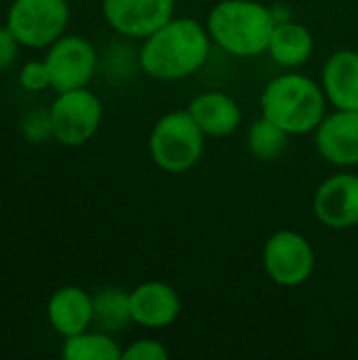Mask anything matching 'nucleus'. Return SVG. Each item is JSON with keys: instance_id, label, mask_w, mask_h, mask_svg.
Returning a JSON list of instances; mask_svg holds the SVG:
<instances>
[{"instance_id": "1", "label": "nucleus", "mask_w": 358, "mask_h": 360, "mask_svg": "<svg viewBox=\"0 0 358 360\" xmlns=\"http://www.w3.org/2000/svg\"><path fill=\"white\" fill-rule=\"evenodd\" d=\"M211 49V36L196 19H171L143 38L141 70L156 80H181L198 72Z\"/></svg>"}, {"instance_id": "2", "label": "nucleus", "mask_w": 358, "mask_h": 360, "mask_svg": "<svg viewBox=\"0 0 358 360\" xmlns=\"http://www.w3.org/2000/svg\"><path fill=\"white\" fill-rule=\"evenodd\" d=\"M274 13L255 0H222L207 19L211 40L234 57H255L268 51Z\"/></svg>"}, {"instance_id": "3", "label": "nucleus", "mask_w": 358, "mask_h": 360, "mask_svg": "<svg viewBox=\"0 0 358 360\" xmlns=\"http://www.w3.org/2000/svg\"><path fill=\"white\" fill-rule=\"evenodd\" d=\"M325 91L308 76L283 74L272 78L262 93V116L289 135L317 131L325 118Z\"/></svg>"}, {"instance_id": "4", "label": "nucleus", "mask_w": 358, "mask_h": 360, "mask_svg": "<svg viewBox=\"0 0 358 360\" xmlns=\"http://www.w3.org/2000/svg\"><path fill=\"white\" fill-rule=\"evenodd\" d=\"M150 156L167 173L192 169L205 152V133L188 110L165 114L150 133Z\"/></svg>"}, {"instance_id": "5", "label": "nucleus", "mask_w": 358, "mask_h": 360, "mask_svg": "<svg viewBox=\"0 0 358 360\" xmlns=\"http://www.w3.org/2000/svg\"><path fill=\"white\" fill-rule=\"evenodd\" d=\"M68 21V0H13L6 13V27L27 49L51 46L61 38Z\"/></svg>"}, {"instance_id": "6", "label": "nucleus", "mask_w": 358, "mask_h": 360, "mask_svg": "<svg viewBox=\"0 0 358 360\" xmlns=\"http://www.w3.org/2000/svg\"><path fill=\"white\" fill-rule=\"evenodd\" d=\"M53 137L68 148H78L87 143L99 129L103 108L95 93L82 89L57 93L51 110Z\"/></svg>"}, {"instance_id": "7", "label": "nucleus", "mask_w": 358, "mask_h": 360, "mask_svg": "<svg viewBox=\"0 0 358 360\" xmlns=\"http://www.w3.org/2000/svg\"><path fill=\"white\" fill-rule=\"evenodd\" d=\"M264 270L281 287L304 285L314 270V251L308 238L298 232L281 230L264 245Z\"/></svg>"}, {"instance_id": "8", "label": "nucleus", "mask_w": 358, "mask_h": 360, "mask_svg": "<svg viewBox=\"0 0 358 360\" xmlns=\"http://www.w3.org/2000/svg\"><path fill=\"white\" fill-rule=\"evenodd\" d=\"M44 63L51 76V89L65 93L89 84L97 68V53L87 38L61 36L49 46Z\"/></svg>"}, {"instance_id": "9", "label": "nucleus", "mask_w": 358, "mask_h": 360, "mask_svg": "<svg viewBox=\"0 0 358 360\" xmlns=\"http://www.w3.org/2000/svg\"><path fill=\"white\" fill-rule=\"evenodd\" d=\"M175 0H103L101 13L112 30L129 38H148L173 19Z\"/></svg>"}, {"instance_id": "10", "label": "nucleus", "mask_w": 358, "mask_h": 360, "mask_svg": "<svg viewBox=\"0 0 358 360\" xmlns=\"http://www.w3.org/2000/svg\"><path fill=\"white\" fill-rule=\"evenodd\" d=\"M314 215L331 230L358 226V175L342 173L325 179L314 194Z\"/></svg>"}, {"instance_id": "11", "label": "nucleus", "mask_w": 358, "mask_h": 360, "mask_svg": "<svg viewBox=\"0 0 358 360\" xmlns=\"http://www.w3.org/2000/svg\"><path fill=\"white\" fill-rule=\"evenodd\" d=\"M319 154L338 167L358 165V110H338L317 129Z\"/></svg>"}, {"instance_id": "12", "label": "nucleus", "mask_w": 358, "mask_h": 360, "mask_svg": "<svg viewBox=\"0 0 358 360\" xmlns=\"http://www.w3.org/2000/svg\"><path fill=\"white\" fill-rule=\"evenodd\" d=\"M181 312V300L177 291L160 281H150L131 291L133 323L150 329H162L177 321Z\"/></svg>"}, {"instance_id": "13", "label": "nucleus", "mask_w": 358, "mask_h": 360, "mask_svg": "<svg viewBox=\"0 0 358 360\" xmlns=\"http://www.w3.org/2000/svg\"><path fill=\"white\" fill-rule=\"evenodd\" d=\"M46 319L61 338L78 335L93 323V295L72 285L57 289L46 304Z\"/></svg>"}, {"instance_id": "14", "label": "nucleus", "mask_w": 358, "mask_h": 360, "mask_svg": "<svg viewBox=\"0 0 358 360\" xmlns=\"http://www.w3.org/2000/svg\"><path fill=\"white\" fill-rule=\"evenodd\" d=\"M323 91L338 110H358V53L335 51L323 68Z\"/></svg>"}, {"instance_id": "15", "label": "nucleus", "mask_w": 358, "mask_h": 360, "mask_svg": "<svg viewBox=\"0 0 358 360\" xmlns=\"http://www.w3.org/2000/svg\"><path fill=\"white\" fill-rule=\"evenodd\" d=\"M188 112L196 120V124L203 129L209 137H228L232 135L241 124V108L238 103L222 93V91H209L192 99Z\"/></svg>"}, {"instance_id": "16", "label": "nucleus", "mask_w": 358, "mask_h": 360, "mask_svg": "<svg viewBox=\"0 0 358 360\" xmlns=\"http://www.w3.org/2000/svg\"><path fill=\"white\" fill-rule=\"evenodd\" d=\"M312 51H314V38L306 25L289 19L276 21L274 32L270 36L268 53L279 65L283 68L304 65L312 57Z\"/></svg>"}, {"instance_id": "17", "label": "nucleus", "mask_w": 358, "mask_h": 360, "mask_svg": "<svg viewBox=\"0 0 358 360\" xmlns=\"http://www.w3.org/2000/svg\"><path fill=\"white\" fill-rule=\"evenodd\" d=\"M93 323L106 333H118L129 323L131 314V293L118 287H106L93 295Z\"/></svg>"}, {"instance_id": "18", "label": "nucleus", "mask_w": 358, "mask_h": 360, "mask_svg": "<svg viewBox=\"0 0 358 360\" xmlns=\"http://www.w3.org/2000/svg\"><path fill=\"white\" fill-rule=\"evenodd\" d=\"M63 359L65 360H120L122 350L106 331H82L78 335L65 338L63 344Z\"/></svg>"}, {"instance_id": "19", "label": "nucleus", "mask_w": 358, "mask_h": 360, "mask_svg": "<svg viewBox=\"0 0 358 360\" xmlns=\"http://www.w3.org/2000/svg\"><path fill=\"white\" fill-rule=\"evenodd\" d=\"M287 141H289V133L266 116L255 120L247 133V146L251 154L264 162L276 160L285 152Z\"/></svg>"}, {"instance_id": "20", "label": "nucleus", "mask_w": 358, "mask_h": 360, "mask_svg": "<svg viewBox=\"0 0 358 360\" xmlns=\"http://www.w3.org/2000/svg\"><path fill=\"white\" fill-rule=\"evenodd\" d=\"M19 84L32 93L44 91L46 86H51V76H49L46 63L44 61H27L19 72Z\"/></svg>"}, {"instance_id": "21", "label": "nucleus", "mask_w": 358, "mask_h": 360, "mask_svg": "<svg viewBox=\"0 0 358 360\" xmlns=\"http://www.w3.org/2000/svg\"><path fill=\"white\" fill-rule=\"evenodd\" d=\"M169 352L156 340H137L124 352L122 360H167Z\"/></svg>"}, {"instance_id": "22", "label": "nucleus", "mask_w": 358, "mask_h": 360, "mask_svg": "<svg viewBox=\"0 0 358 360\" xmlns=\"http://www.w3.org/2000/svg\"><path fill=\"white\" fill-rule=\"evenodd\" d=\"M23 133L32 141H42L46 137H53V127H51V114L49 112H32L23 120Z\"/></svg>"}, {"instance_id": "23", "label": "nucleus", "mask_w": 358, "mask_h": 360, "mask_svg": "<svg viewBox=\"0 0 358 360\" xmlns=\"http://www.w3.org/2000/svg\"><path fill=\"white\" fill-rule=\"evenodd\" d=\"M19 40L15 38V34L4 25L0 27V72L6 70L8 65H13V61L19 55Z\"/></svg>"}]
</instances>
